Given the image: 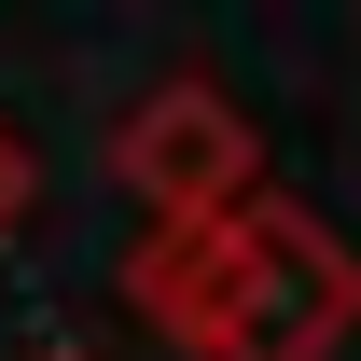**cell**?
<instances>
[{
  "mask_svg": "<svg viewBox=\"0 0 361 361\" xmlns=\"http://www.w3.org/2000/svg\"><path fill=\"white\" fill-rule=\"evenodd\" d=\"M126 306L180 361H348L361 334V250L319 223L306 195H250L223 223H180L126 250Z\"/></svg>",
  "mask_w": 361,
  "mask_h": 361,
  "instance_id": "6da1fadb",
  "label": "cell"
},
{
  "mask_svg": "<svg viewBox=\"0 0 361 361\" xmlns=\"http://www.w3.org/2000/svg\"><path fill=\"white\" fill-rule=\"evenodd\" d=\"M111 180L153 209V236L223 223V209L264 195V126H250L209 70H153V84L111 111Z\"/></svg>",
  "mask_w": 361,
  "mask_h": 361,
  "instance_id": "7a4b0ae2",
  "label": "cell"
},
{
  "mask_svg": "<svg viewBox=\"0 0 361 361\" xmlns=\"http://www.w3.org/2000/svg\"><path fill=\"white\" fill-rule=\"evenodd\" d=\"M42 209V153H28V126L0 111V250H14V223Z\"/></svg>",
  "mask_w": 361,
  "mask_h": 361,
  "instance_id": "3957f363",
  "label": "cell"
},
{
  "mask_svg": "<svg viewBox=\"0 0 361 361\" xmlns=\"http://www.w3.org/2000/svg\"><path fill=\"white\" fill-rule=\"evenodd\" d=\"M42 361H97V348H42Z\"/></svg>",
  "mask_w": 361,
  "mask_h": 361,
  "instance_id": "277c9868",
  "label": "cell"
}]
</instances>
